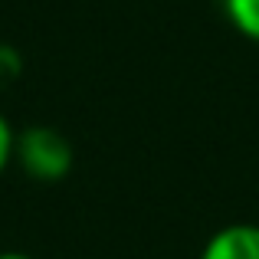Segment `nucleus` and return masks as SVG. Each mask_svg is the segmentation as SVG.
Masks as SVG:
<instances>
[{
	"label": "nucleus",
	"mask_w": 259,
	"mask_h": 259,
	"mask_svg": "<svg viewBox=\"0 0 259 259\" xmlns=\"http://www.w3.org/2000/svg\"><path fill=\"white\" fill-rule=\"evenodd\" d=\"M13 161L20 164L30 181L39 184H59L66 181L76 164V148L59 128L53 125H30L17 132V145H13Z\"/></svg>",
	"instance_id": "1"
},
{
	"label": "nucleus",
	"mask_w": 259,
	"mask_h": 259,
	"mask_svg": "<svg viewBox=\"0 0 259 259\" xmlns=\"http://www.w3.org/2000/svg\"><path fill=\"white\" fill-rule=\"evenodd\" d=\"M200 259H259V223H230L207 240Z\"/></svg>",
	"instance_id": "2"
},
{
	"label": "nucleus",
	"mask_w": 259,
	"mask_h": 259,
	"mask_svg": "<svg viewBox=\"0 0 259 259\" xmlns=\"http://www.w3.org/2000/svg\"><path fill=\"white\" fill-rule=\"evenodd\" d=\"M227 17L246 39L259 43V0H227Z\"/></svg>",
	"instance_id": "3"
},
{
	"label": "nucleus",
	"mask_w": 259,
	"mask_h": 259,
	"mask_svg": "<svg viewBox=\"0 0 259 259\" xmlns=\"http://www.w3.org/2000/svg\"><path fill=\"white\" fill-rule=\"evenodd\" d=\"M20 76H23V56H20V50L10 43H0V89L13 85Z\"/></svg>",
	"instance_id": "4"
},
{
	"label": "nucleus",
	"mask_w": 259,
	"mask_h": 259,
	"mask_svg": "<svg viewBox=\"0 0 259 259\" xmlns=\"http://www.w3.org/2000/svg\"><path fill=\"white\" fill-rule=\"evenodd\" d=\"M13 145H17V132L7 121V115L0 112V174L13 164Z\"/></svg>",
	"instance_id": "5"
},
{
	"label": "nucleus",
	"mask_w": 259,
	"mask_h": 259,
	"mask_svg": "<svg viewBox=\"0 0 259 259\" xmlns=\"http://www.w3.org/2000/svg\"><path fill=\"white\" fill-rule=\"evenodd\" d=\"M0 259H33L30 253H17V249H7V253H0Z\"/></svg>",
	"instance_id": "6"
}]
</instances>
